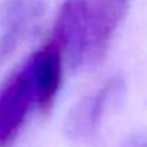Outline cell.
<instances>
[{
  "label": "cell",
  "instance_id": "277c9868",
  "mask_svg": "<svg viewBox=\"0 0 147 147\" xmlns=\"http://www.w3.org/2000/svg\"><path fill=\"white\" fill-rule=\"evenodd\" d=\"M123 93V79L114 76L108 79L93 93L84 96L67 117L65 131L73 141H82L90 138L101 125L103 115L111 105Z\"/></svg>",
  "mask_w": 147,
  "mask_h": 147
},
{
  "label": "cell",
  "instance_id": "7a4b0ae2",
  "mask_svg": "<svg viewBox=\"0 0 147 147\" xmlns=\"http://www.w3.org/2000/svg\"><path fill=\"white\" fill-rule=\"evenodd\" d=\"M35 109L45 114L38 79L27 59L0 87V147L13 146Z\"/></svg>",
  "mask_w": 147,
  "mask_h": 147
},
{
  "label": "cell",
  "instance_id": "6da1fadb",
  "mask_svg": "<svg viewBox=\"0 0 147 147\" xmlns=\"http://www.w3.org/2000/svg\"><path fill=\"white\" fill-rule=\"evenodd\" d=\"M130 0H65L52 38L71 70H90L105 60L123 22Z\"/></svg>",
  "mask_w": 147,
  "mask_h": 147
},
{
  "label": "cell",
  "instance_id": "3957f363",
  "mask_svg": "<svg viewBox=\"0 0 147 147\" xmlns=\"http://www.w3.org/2000/svg\"><path fill=\"white\" fill-rule=\"evenodd\" d=\"M45 0H7L0 10V60L8 59L36 32Z\"/></svg>",
  "mask_w": 147,
  "mask_h": 147
}]
</instances>
